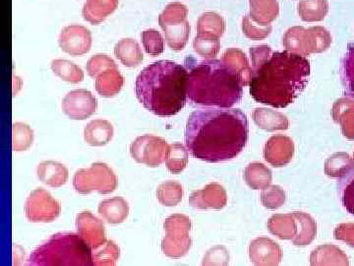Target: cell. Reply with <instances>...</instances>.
Here are the masks:
<instances>
[{
  "label": "cell",
  "instance_id": "1",
  "mask_svg": "<svg viewBox=\"0 0 354 266\" xmlns=\"http://www.w3.org/2000/svg\"><path fill=\"white\" fill-rule=\"evenodd\" d=\"M248 135V120L241 109L205 107L188 118L185 144L193 157L220 163L239 156Z\"/></svg>",
  "mask_w": 354,
  "mask_h": 266
},
{
  "label": "cell",
  "instance_id": "2",
  "mask_svg": "<svg viewBox=\"0 0 354 266\" xmlns=\"http://www.w3.org/2000/svg\"><path fill=\"white\" fill-rule=\"evenodd\" d=\"M310 77V62L291 51H277L253 70L250 94L255 101L272 108L290 106L304 93Z\"/></svg>",
  "mask_w": 354,
  "mask_h": 266
},
{
  "label": "cell",
  "instance_id": "3",
  "mask_svg": "<svg viewBox=\"0 0 354 266\" xmlns=\"http://www.w3.org/2000/svg\"><path fill=\"white\" fill-rule=\"evenodd\" d=\"M187 82L185 67L171 60H160L140 72L135 91L144 108L167 118L179 113L185 106Z\"/></svg>",
  "mask_w": 354,
  "mask_h": 266
},
{
  "label": "cell",
  "instance_id": "4",
  "mask_svg": "<svg viewBox=\"0 0 354 266\" xmlns=\"http://www.w3.org/2000/svg\"><path fill=\"white\" fill-rule=\"evenodd\" d=\"M188 71L187 97L203 107L232 108L241 102L243 85L241 78L221 60H185Z\"/></svg>",
  "mask_w": 354,
  "mask_h": 266
},
{
  "label": "cell",
  "instance_id": "5",
  "mask_svg": "<svg viewBox=\"0 0 354 266\" xmlns=\"http://www.w3.org/2000/svg\"><path fill=\"white\" fill-rule=\"evenodd\" d=\"M28 265L91 266L93 265V249L79 234L58 233L32 251Z\"/></svg>",
  "mask_w": 354,
  "mask_h": 266
},
{
  "label": "cell",
  "instance_id": "6",
  "mask_svg": "<svg viewBox=\"0 0 354 266\" xmlns=\"http://www.w3.org/2000/svg\"><path fill=\"white\" fill-rule=\"evenodd\" d=\"M332 42L330 32L322 26H315L308 29L295 26L286 32L283 39L286 51L304 57H308L312 53H324L330 48Z\"/></svg>",
  "mask_w": 354,
  "mask_h": 266
},
{
  "label": "cell",
  "instance_id": "7",
  "mask_svg": "<svg viewBox=\"0 0 354 266\" xmlns=\"http://www.w3.org/2000/svg\"><path fill=\"white\" fill-rule=\"evenodd\" d=\"M187 16V7L180 2H172L158 17V24L172 51H183L189 39L191 28Z\"/></svg>",
  "mask_w": 354,
  "mask_h": 266
},
{
  "label": "cell",
  "instance_id": "8",
  "mask_svg": "<svg viewBox=\"0 0 354 266\" xmlns=\"http://www.w3.org/2000/svg\"><path fill=\"white\" fill-rule=\"evenodd\" d=\"M118 177L106 163H94L88 169H81L73 177V188L80 195L97 191L101 195L113 193Z\"/></svg>",
  "mask_w": 354,
  "mask_h": 266
},
{
  "label": "cell",
  "instance_id": "9",
  "mask_svg": "<svg viewBox=\"0 0 354 266\" xmlns=\"http://www.w3.org/2000/svg\"><path fill=\"white\" fill-rule=\"evenodd\" d=\"M169 145L165 139L146 134L137 137L130 145L132 158L140 164L158 167L167 160Z\"/></svg>",
  "mask_w": 354,
  "mask_h": 266
},
{
  "label": "cell",
  "instance_id": "10",
  "mask_svg": "<svg viewBox=\"0 0 354 266\" xmlns=\"http://www.w3.org/2000/svg\"><path fill=\"white\" fill-rule=\"evenodd\" d=\"M62 213V206L50 193L44 188L32 191L25 202V214L32 223H50Z\"/></svg>",
  "mask_w": 354,
  "mask_h": 266
},
{
  "label": "cell",
  "instance_id": "11",
  "mask_svg": "<svg viewBox=\"0 0 354 266\" xmlns=\"http://www.w3.org/2000/svg\"><path fill=\"white\" fill-rule=\"evenodd\" d=\"M97 109V99L90 91L85 89L71 91L62 101L64 113L74 121H84L90 118Z\"/></svg>",
  "mask_w": 354,
  "mask_h": 266
},
{
  "label": "cell",
  "instance_id": "12",
  "mask_svg": "<svg viewBox=\"0 0 354 266\" xmlns=\"http://www.w3.org/2000/svg\"><path fill=\"white\" fill-rule=\"evenodd\" d=\"M58 44L64 53L72 57H81L92 48V35L84 26H67L62 30Z\"/></svg>",
  "mask_w": 354,
  "mask_h": 266
},
{
  "label": "cell",
  "instance_id": "13",
  "mask_svg": "<svg viewBox=\"0 0 354 266\" xmlns=\"http://www.w3.org/2000/svg\"><path fill=\"white\" fill-rule=\"evenodd\" d=\"M76 227L78 234L92 249H97L106 242L104 224L91 212L82 211L77 215Z\"/></svg>",
  "mask_w": 354,
  "mask_h": 266
},
{
  "label": "cell",
  "instance_id": "14",
  "mask_svg": "<svg viewBox=\"0 0 354 266\" xmlns=\"http://www.w3.org/2000/svg\"><path fill=\"white\" fill-rule=\"evenodd\" d=\"M295 151V143L290 137L274 135L265 144L264 158L272 167H285L292 160Z\"/></svg>",
  "mask_w": 354,
  "mask_h": 266
},
{
  "label": "cell",
  "instance_id": "15",
  "mask_svg": "<svg viewBox=\"0 0 354 266\" xmlns=\"http://www.w3.org/2000/svg\"><path fill=\"white\" fill-rule=\"evenodd\" d=\"M249 258L255 265H278L283 258V251L276 242L269 238L261 237L251 242Z\"/></svg>",
  "mask_w": 354,
  "mask_h": 266
},
{
  "label": "cell",
  "instance_id": "16",
  "mask_svg": "<svg viewBox=\"0 0 354 266\" xmlns=\"http://www.w3.org/2000/svg\"><path fill=\"white\" fill-rule=\"evenodd\" d=\"M227 190L216 183L209 184L203 190L194 191L189 197V204L196 209H221L227 205Z\"/></svg>",
  "mask_w": 354,
  "mask_h": 266
},
{
  "label": "cell",
  "instance_id": "17",
  "mask_svg": "<svg viewBox=\"0 0 354 266\" xmlns=\"http://www.w3.org/2000/svg\"><path fill=\"white\" fill-rule=\"evenodd\" d=\"M332 116L346 139L354 140V100L341 98L333 105Z\"/></svg>",
  "mask_w": 354,
  "mask_h": 266
},
{
  "label": "cell",
  "instance_id": "18",
  "mask_svg": "<svg viewBox=\"0 0 354 266\" xmlns=\"http://www.w3.org/2000/svg\"><path fill=\"white\" fill-rule=\"evenodd\" d=\"M37 176L39 181L51 188H60L68 181V169L62 163L55 161H44L37 168Z\"/></svg>",
  "mask_w": 354,
  "mask_h": 266
},
{
  "label": "cell",
  "instance_id": "19",
  "mask_svg": "<svg viewBox=\"0 0 354 266\" xmlns=\"http://www.w3.org/2000/svg\"><path fill=\"white\" fill-rule=\"evenodd\" d=\"M118 3V0H87L83 7L84 19L99 25L116 10Z\"/></svg>",
  "mask_w": 354,
  "mask_h": 266
},
{
  "label": "cell",
  "instance_id": "20",
  "mask_svg": "<svg viewBox=\"0 0 354 266\" xmlns=\"http://www.w3.org/2000/svg\"><path fill=\"white\" fill-rule=\"evenodd\" d=\"M113 127L106 120L90 121L84 130V139L88 145L101 147L106 145L113 137Z\"/></svg>",
  "mask_w": 354,
  "mask_h": 266
},
{
  "label": "cell",
  "instance_id": "21",
  "mask_svg": "<svg viewBox=\"0 0 354 266\" xmlns=\"http://www.w3.org/2000/svg\"><path fill=\"white\" fill-rule=\"evenodd\" d=\"M129 205L127 200L118 197L104 200L100 203L97 209L100 215L108 223L113 225L123 223L127 220L129 215Z\"/></svg>",
  "mask_w": 354,
  "mask_h": 266
},
{
  "label": "cell",
  "instance_id": "22",
  "mask_svg": "<svg viewBox=\"0 0 354 266\" xmlns=\"http://www.w3.org/2000/svg\"><path fill=\"white\" fill-rule=\"evenodd\" d=\"M311 265H349L346 254L334 245H324L317 247L310 256Z\"/></svg>",
  "mask_w": 354,
  "mask_h": 266
},
{
  "label": "cell",
  "instance_id": "23",
  "mask_svg": "<svg viewBox=\"0 0 354 266\" xmlns=\"http://www.w3.org/2000/svg\"><path fill=\"white\" fill-rule=\"evenodd\" d=\"M221 60L241 78L242 85L248 86L252 78L253 70L249 65L245 53L239 48H228Z\"/></svg>",
  "mask_w": 354,
  "mask_h": 266
},
{
  "label": "cell",
  "instance_id": "24",
  "mask_svg": "<svg viewBox=\"0 0 354 266\" xmlns=\"http://www.w3.org/2000/svg\"><path fill=\"white\" fill-rule=\"evenodd\" d=\"M254 123L267 132L286 130L290 127V121L285 114L272 109L257 108L252 113Z\"/></svg>",
  "mask_w": 354,
  "mask_h": 266
},
{
  "label": "cell",
  "instance_id": "25",
  "mask_svg": "<svg viewBox=\"0 0 354 266\" xmlns=\"http://www.w3.org/2000/svg\"><path fill=\"white\" fill-rule=\"evenodd\" d=\"M95 85L102 97L111 98L120 92L124 86V78L118 69H111L97 76Z\"/></svg>",
  "mask_w": 354,
  "mask_h": 266
},
{
  "label": "cell",
  "instance_id": "26",
  "mask_svg": "<svg viewBox=\"0 0 354 266\" xmlns=\"http://www.w3.org/2000/svg\"><path fill=\"white\" fill-rule=\"evenodd\" d=\"M250 16L253 21L262 26L271 25L278 18L279 6L278 0H249Z\"/></svg>",
  "mask_w": 354,
  "mask_h": 266
},
{
  "label": "cell",
  "instance_id": "27",
  "mask_svg": "<svg viewBox=\"0 0 354 266\" xmlns=\"http://www.w3.org/2000/svg\"><path fill=\"white\" fill-rule=\"evenodd\" d=\"M192 246L189 233H167L162 242V251L171 258H180Z\"/></svg>",
  "mask_w": 354,
  "mask_h": 266
},
{
  "label": "cell",
  "instance_id": "28",
  "mask_svg": "<svg viewBox=\"0 0 354 266\" xmlns=\"http://www.w3.org/2000/svg\"><path fill=\"white\" fill-rule=\"evenodd\" d=\"M114 55L124 66L137 67L143 62L144 57L139 44L135 39H123L114 46Z\"/></svg>",
  "mask_w": 354,
  "mask_h": 266
},
{
  "label": "cell",
  "instance_id": "29",
  "mask_svg": "<svg viewBox=\"0 0 354 266\" xmlns=\"http://www.w3.org/2000/svg\"><path fill=\"white\" fill-rule=\"evenodd\" d=\"M268 229L281 240L292 241L297 235V223L292 213L272 215L268 221Z\"/></svg>",
  "mask_w": 354,
  "mask_h": 266
},
{
  "label": "cell",
  "instance_id": "30",
  "mask_svg": "<svg viewBox=\"0 0 354 266\" xmlns=\"http://www.w3.org/2000/svg\"><path fill=\"white\" fill-rule=\"evenodd\" d=\"M297 223V235L292 240L295 246L304 247L311 244L317 235V224L309 214L304 212H292Z\"/></svg>",
  "mask_w": 354,
  "mask_h": 266
},
{
  "label": "cell",
  "instance_id": "31",
  "mask_svg": "<svg viewBox=\"0 0 354 266\" xmlns=\"http://www.w3.org/2000/svg\"><path fill=\"white\" fill-rule=\"evenodd\" d=\"M244 179L252 190H265L271 186L272 171L262 163L253 162L247 166L244 171Z\"/></svg>",
  "mask_w": 354,
  "mask_h": 266
},
{
  "label": "cell",
  "instance_id": "32",
  "mask_svg": "<svg viewBox=\"0 0 354 266\" xmlns=\"http://www.w3.org/2000/svg\"><path fill=\"white\" fill-rule=\"evenodd\" d=\"M298 14L305 22H320L329 12L328 0H300Z\"/></svg>",
  "mask_w": 354,
  "mask_h": 266
},
{
  "label": "cell",
  "instance_id": "33",
  "mask_svg": "<svg viewBox=\"0 0 354 266\" xmlns=\"http://www.w3.org/2000/svg\"><path fill=\"white\" fill-rule=\"evenodd\" d=\"M354 169V159L346 152L335 153L325 162V174L333 179H342Z\"/></svg>",
  "mask_w": 354,
  "mask_h": 266
},
{
  "label": "cell",
  "instance_id": "34",
  "mask_svg": "<svg viewBox=\"0 0 354 266\" xmlns=\"http://www.w3.org/2000/svg\"><path fill=\"white\" fill-rule=\"evenodd\" d=\"M225 31V22L221 16L215 12L202 14L198 19V35H208L220 39Z\"/></svg>",
  "mask_w": 354,
  "mask_h": 266
},
{
  "label": "cell",
  "instance_id": "35",
  "mask_svg": "<svg viewBox=\"0 0 354 266\" xmlns=\"http://www.w3.org/2000/svg\"><path fill=\"white\" fill-rule=\"evenodd\" d=\"M339 76L344 94L354 99V44H348V51L342 60Z\"/></svg>",
  "mask_w": 354,
  "mask_h": 266
},
{
  "label": "cell",
  "instance_id": "36",
  "mask_svg": "<svg viewBox=\"0 0 354 266\" xmlns=\"http://www.w3.org/2000/svg\"><path fill=\"white\" fill-rule=\"evenodd\" d=\"M51 69L55 76L66 82L77 84L84 80V72L78 65L66 60H55L51 62Z\"/></svg>",
  "mask_w": 354,
  "mask_h": 266
},
{
  "label": "cell",
  "instance_id": "37",
  "mask_svg": "<svg viewBox=\"0 0 354 266\" xmlns=\"http://www.w3.org/2000/svg\"><path fill=\"white\" fill-rule=\"evenodd\" d=\"M157 197L158 202L164 206H176L183 200V186L176 181H165L158 186Z\"/></svg>",
  "mask_w": 354,
  "mask_h": 266
},
{
  "label": "cell",
  "instance_id": "38",
  "mask_svg": "<svg viewBox=\"0 0 354 266\" xmlns=\"http://www.w3.org/2000/svg\"><path fill=\"white\" fill-rule=\"evenodd\" d=\"M188 150L181 143H174L169 145V153H167V170L172 174H179L185 169L188 164Z\"/></svg>",
  "mask_w": 354,
  "mask_h": 266
},
{
  "label": "cell",
  "instance_id": "39",
  "mask_svg": "<svg viewBox=\"0 0 354 266\" xmlns=\"http://www.w3.org/2000/svg\"><path fill=\"white\" fill-rule=\"evenodd\" d=\"M120 256V247L113 241H106L102 246L93 249V265H115Z\"/></svg>",
  "mask_w": 354,
  "mask_h": 266
},
{
  "label": "cell",
  "instance_id": "40",
  "mask_svg": "<svg viewBox=\"0 0 354 266\" xmlns=\"http://www.w3.org/2000/svg\"><path fill=\"white\" fill-rule=\"evenodd\" d=\"M193 48L200 57L212 60L220 53V39L208 35H197L193 42Z\"/></svg>",
  "mask_w": 354,
  "mask_h": 266
},
{
  "label": "cell",
  "instance_id": "41",
  "mask_svg": "<svg viewBox=\"0 0 354 266\" xmlns=\"http://www.w3.org/2000/svg\"><path fill=\"white\" fill-rule=\"evenodd\" d=\"M34 132L31 127L23 123H14L12 127V146L16 152L26 151L32 146Z\"/></svg>",
  "mask_w": 354,
  "mask_h": 266
},
{
  "label": "cell",
  "instance_id": "42",
  "mask_svg": "<svg viewBox=\"0 0 354 266\" xmlns=\"http://www.w3.org/2000/svg\"><path fill=\"white\" fill-rule=\"evenodd\" d=\"M260 198L266 209L274 210L285 204L286 195L281 186H269L261 193Z\"/></svg>",
  "mask_w": 354,
  "mask_h": 266
},
{
  "label": "cell",
  "instance_id": "43",
  "mask_svg": "<svg viewBox=\"0 0 354 266\" xmlns=\"http://www.w3.org/2000/svg\"><path fill=\"white\" fill-rule=\"evenodd\" d=\"M142 43H143L146 53L151 57H158L164 53V39L157 30H146L142 33Z\"/></svg>",
  "mask_w": 354,
  "mask_h": 266
},
{
  "label": "cell",
  "instance_id": "44",
  "mask_svg": "<svg viewBox=\"0 0 354 266\" xmlns=\"http://www.w3.org/2000/svg\"><path fill=\"white\" fill-rule=\"evenodd\" d=\"M339 195L344 209L348 210V213L354 215V169L346 176L342 177Z\"/></svg>",
  "mask_w": 354,
  "mask_h": 266
},
{
  "label": "cell",
  "instance_id": "45",
  "mask_svg": "<svg viewBox=\"0 0 354 266\" xmlns=\"http://www.w3.org/2000/svg\"><path fill=\"white\" fill-rule=\"evenodd\" d=\"M111 69H118V64H115L113 58L104 55V53H97V55L91 57L87 65H86L88 76L93 77V78H97V76H100L102 72Z\"/></svg>",
  "mask_w": 354,
  "mask_h": 266
},
{
  "label": "cell",
  "instance_id": "46",
  "mask_svg": "<svg viewBox=\"0 0 354 266\" xmlns=\"http://www.w3.org/2000/svg\"><path fill=\"white\" fill-rule=\"evenodd\" d=\"M242 30L247 38L251 39H264L272 33V26H262L252 20L250 16H244L242 20Z\"/></svg>",
  "mask_w": 354,
  "mask_h": 266
},
{
  "label": "cell",
  "instance_id": "47",
  "mask_svg": "<svg viewBox=\"0 0 354 266\" xmlns=\"http://www.w3.org/2000/svg\"><path fill=\"white\" fill-rule=\"evenodd\" d=\"M192 223L189 217L183 214H174L165 219L164 229L167 233H189Z\"/></svg>",
  "mask_w": 354,
  "mask_h": 266
},
{
  "label": "cell",
  "instance_id": "48",
  "mask_svg": "<svg viewBox=\"0 0 354 266\" xmlns=\"http://www.w3.org/2000/svg\"><path fill=\"white\" fill-rule=\"evenodd\" d=\"M230 256L225 247H215L207 251L203 265H227Z\"/></svg>",
  "mask_w": 354,
  "mask_h": 266
},
{
  "label": "cell",
  "instance_id": "49",
  "mask_svg": "<svg viewBox=\"0 0 354 266\" xmlns=\"http://www.w3.org/2000/svg\"><path fill=\"white\" fill-rule=\"evenodd\" d=\"M249 53H250L251 62H252V70L259 69L261 65L265 64L272 55L271 46H267V44L253 46Z\"/></svg>",
  "mask_w": 354,
  "mask_h": 266
},
{
  "label": "cell",
  "instance_id": "50",
  "mask_svg": "<svg viewBox=\"0 0 354 266\" xmlns=\"http://www.w3.org/2000/svg\"><path fill=\"white\" fill-rule=\"evenodd\" d=\"M334 237L337 241L346 242L351 247H354V224H339L335 229Z\"/></svg>",
  "mask_w": 354,
  "mask_h": 266
},
{
  "label": "cell",
  "instance_id": "51",
  "mask_svg": "<svg viewBox=\"0 0 354 266\" xmlns=\"http://www.w3.org/2000/svg\"><path fill=\"white\" fill-rule=\"evenodd\" d=\"M353 158H354V155H353Z\"/></svg>",
  "mask_w": 354,
  "mask_h": 266
}]
</instances>
